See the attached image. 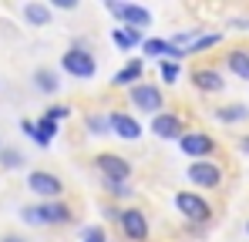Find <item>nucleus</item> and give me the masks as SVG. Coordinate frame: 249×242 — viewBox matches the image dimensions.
Masks as SVG:
<instances>
[{
  "label": "nucleus",
  "mask_w": 249,
  "mask_h": 242,
  "mask_svg": "<svg viewBox=\"0 0 249 242\" xmlns=\"http://www.w3.org/2000/svg\"><path fill=\"white\" fill-rule=\"evenodd\" d=\"M94 168L101 172L105 182H124V185H128V178H131V161L122 158V155H115V152H101V155L94 158Z\"/></svg>",
  "instance_id": "obj_9"
},
{
  "label": "nucleus",
  "mask_w": 249,
  "mask_h": 242,
  "mask_svg": "<svg viewBox=\"0 0 249 242\" xmlns=\"http://www.w3.org/2000/svg\"><path fill=\"white\" fill-rule=\"evenodd\" d=\"M27 189H31L34 195H41L44 202H57L64 195V182H61L54 172H44V168H37V172L27 175Z\"/></svg>",
  "instance_id": "obj_8"
},
{
  "label": "nucleus",
  "mask_w": 249,
  "mask_h": 242,
  "mask_svg": "<svg viewBox=\"0 0 249 242\" xmlns=\"http://www.w3.org/2000/svg\"><path fill=\"white\" fill-rule=\"evenodd\" d=\"M118 225H122V232H124V239H131V242H148V215L142 212V208H124L122 212V219H118Z\"/></svg>",
  "instance_id": "obj_10"
},
{
  "label": "nucleus",
  "mask_w": 249,
  "mask_h": 242,
  "mask_svg": "<svg viewBox=\"0 0 249 242\" xmlns=\"http://www.w3.org/2000/svg\"><path fill=\"white\" fill-rule=\"evenodd\" d=\"M192 87L202 91V94H219L226 87V78L219 68H196L192 71Z\"/></svg>",
  "instance_id": "obj_13"
},
{
  "label": "nucleus",
  "mask_w": 249,
  "mask_h": 242,
  "mask_svg": "<svg viewBox=\"0 0 249 242\" xmlns=\"http://www.w3.org/2000/svg\"><path fill=\"white\" fill-rule=\"evenodd\" d=\"M3 242H27V239H20V236H7Z\"/></svg>",
  "instance_id": "obj_29"
},
{
  "label": "nucleus",
  "mask_w": 249,
  "mask_h": 242,
  "mask_svg": "<svg viewBox=\"0 0 249 242\" xmlns=\"http://www.w3.org/2000/svg\"><path fill=\"white\" fill-rule=\"evenodd\" d=\"M111 40H115L122 51H131V47H135V44H131V37L124 34V27H111Z\"/></svg>",
  "instance_id": "obj_26"
},
{
  "label": "nucleus",
  "mask_w": 249,
  "mask_h": 242,
  "mask_svg": "<svg viewBox=\"0 0 249 242\" xmlns=\"http://www.w3.org/2000/svg\"><path fill=\"white\" fill-rule=\"evenodd\" d=\"M178 148L189 155L192 161H206V158H212L215 155V138L209 135V131H202V128H192V131H185L182 138H178Z\"/></svg>",
  "instance_id": "obj_5"
},
{
  "label": "nucleus",
  "mask_w": 249,
  "mask_h": 242,
  "mask_svg": "<svg viewBox=\"0 0 249 242\" xmlns=\"http://www.w3.org/2000/svg\"><path fill=\"white\" fill-rule=\"evenodd\" d=\"M34 87H37L41 94H57V87H61L57 71H54V68H37V71H34Z\"/></svg>",
  "instance_id": "obj_17"
},
{
  "label": "nucleus",
  "mask_w": 249,
  "mask_h": 242,
  "mask_svg": "<svg viewBox=\"0 0 249 242\" xmlns=\"http://www.w3.org/2000/svg\"><path fill=\"white\" fill-rule=\"evenodd\" d=\"M54 7H61V10H74L78 0H54Z\"/></svg>",
  "instance_id": "obj_27"
},
{
  "label": "nucleus",
  "mask_w": 249,
  "mask_h": 242,
  "mask_svg": "<svg viewBox=\"0 0 249 242\" xmlns=\"http://www.w3.org/2000/svg\"><path fill=\"white\" fill-rule=\"evenodd\" d=\"M51 17H54V14H51V7H47V3L31 0V3L24 7V20H27L31 27H47V24H51Z\"/></svg>",
  "instance_id": "obj_16"
},
{
  "label": "nucleus",
  "mask_w": 249,
  "mask_h": 242,
  "mask_svg": "<svg viewBox=\"0 0 249 242\" xmlns=\"http://www.w3.org/2000/svg\"><path fill=\"white\" fill-rule=\"evenodd\" d=\"M185 178L196 185V189H219L222 185V168H219V161H189V168H185Z\"/></svg>",
  "instance_id": "obj_7"
},
{
  "label": "nucleus",
  "mask_w": 249,
  "mask_h": 242,
  "mask_svg": "<svg viewBox=\"0 0 249 242\" xmlns=\"http://www.w3.org/2000/svg\"><path fill=\"white\" fill-rule=\"evenodd\" d=\"M226 68H229L239 81L249 84V51L246 47H232V51L226 54Z\"/></svg>",
  "instance_id": "obj_15"
},
{
  "label": "nucleus",
  "mask_w": 249,
  "mask_h": 242,
  "mask_svg": "<svg viewBox=\"0 0 249 242\" xmlns=\"http://www.w3.org/2000/svg\"><path fill=\"white\" fill-rule=\"evenodd\" d=\"M212 115L222 124H236V121H249V108L246 104H226V108H215Z\"/></svg>",
  "instance_id": "obj_18"
},
{
  "label": "nucleus",
  "mask_w": 249,
  "mask_h": 242,
  "mask_svg": "<svg viewBox=\"0 0 249 242\" xmlns=\"http://www.w3.org/2000/svg\"><path fill=\"white\" fill-rule=\"evenodd\" d=\"M101 185H105V192L115 195V199H128V195H131V185H124V182H105V178H101Z\"/></svg>",
  "instance_id": "obj_23"
},
{
  "label": "nucleus",
  "mask_w": 249,
  "mask_h": 242,
  "mask_svg": "<svg viewBox=\"0 0 249 242\" xmlns=\"http://www.w3.org/2000/svg\"><path fill=\"white\" fill-rule=\"evenodd\" d=\"M61 71L78 81H91L98 74V61H94V54L88 47H68L61 54Z\"/></svg>",
  "instance_id": "obj_2"
},
{
  "label": "nucleus",
  "mask_w": 249,
  "mask_h": 242,
  "mask_svg": "<svg viewBox=\"0 0 249 242\" xmlns=\"http://www.w3.org/2000/svg\"><path fill=\"white\" fill-rule=\"evenodd\" d=\"M108 128L122 141H138L142 138V121L135 115H128V111H108Z\"/></svg>",
  "instance_id": "obj_11"
},
{
  "label": "nucleus",
  "mask_w": 249,
  "mask_h": 242,
  "mask_svg": "<svg viewBox=\"0 0 249 242\" xmlns=\"http://www.w3.org/2000/svg\"><path fill=\"white\" fill-rule=\"evenodd\" d=\"M175 208L178 215H185L192 225H206L212 219V205H209L199 192H175Z\"/></svg>",
  "instance_id": "obj_6"
},
{
  "label": "nucleus",
  "mask_w": 249,
  "mask_h": 242,
  "mask_svg": "<svg viewBox=\"0 0 249 242\" xmlns=\"http://www.w3.org/2000/svg\"><path fill=\"white\" fill-rule=\"evenodd\" d=\"M81 242H108V236H105L101 225H84L81 229Z\"/></svg>",
  "instance_id": "obj_24"
},
{
  "label": "nucleus",
  "mask_w": 249,
  "mask_h": 242,
  "mask_svg": "<svg viewBox=\"0 0 249 242\" xmlns=\"http://www.w3.org/2000/svg\"><path fill=\"white\" fill-rule=\"evenodd\" d=\"M239 148H243V152L249 155V135H243V138H239Z\"/></svg>",
  "instance_id": "obj_28"
},
{
  "label": "nucleus",
  "mask_w": 249,
  "mask_h": 242,
  "mask_svg": "<svg viewBox=\"0 0 249 242\" xmlns=\"http://www.w3.org/2000/svg\"><path fill=\"white\" fill-rule=\"evenodd\" d=\"M246 236H249V222H246Z\"/></svg>",
  "instance_id": "obj_30"
},
{
  "label": "nucleus",
  "mask_w": 249,
  "mask_h": 242,
  "mask_svg": "<svg viewBox=\"0 0 249 242\" xmlns=\"http://www.w3.org/2000/svg\"><path fill=\"white\" fill-rule=\"evenodd\" d=\"M219 44H222V34H219V31H206L202 37L192 44V51H189V54H199V51H209V47H219Z\"/></svg>",
  "instance_id": "obj_20"
},
{
  "label": "nucleus",
  "mask_w": 249,
  "mask_h": 242,
  "mask_svg": "<svg viewBox=\"0 0 249 242\" xmlns=\"http://www.w3.org/2000/svg\"><path fill=\"white\" fill-rule=\"evenodd\" d=\"M105 10L122 20V27H152V10L142 7V3H124V0H105Z\"/></svg>",
  "instance_id": "obj_4"
},
{
  "label": "nucleus",
  "mask_w": 249,
  "mask_h": 242,
  "mask_svg": "<svg viewBox=\"0 0 249 242\" xmlns=\"http://www.w3.org/2000/svg\"><path fill=\"white\" fill-rule=\"evenodd\" d=\"M142 78H145V61H142V57H131L122 71L111 78V84H115V87H128V91H131L135 84H142Z\"/></svg>",
  "instance_id": "obj_14"
},
{
  "label": "nucleus",
  "mask_w": 249,
  "mask_h": 242,
  "mask_svg": "<svg viewBox=\"0 0 249 242\" xmlns=\"http://www.w3.org/2000/svg\"><path fill=\"white\" fill-rule=\"evenodd\" d=\"M159 74H162V81H165V84H175L182 71H178V64H175V61H162V64H159Z\"/></svg>",
  "instance_id": "obj_22"
},
{
  "label": "nucleus",
  "mask_w": 249,
  "mask_h": 242,
  "mask_svg": "<svg viewBox=\"0 0 249 242\" xmlns=\"http://www.w3.org/2000/svg\"><path fill=\"white\" fill-rule=\"evenodd\" d=\"M20 219L27 225H71L74 222V212L68 202H41V205H24L20 208Z\"/></svg>",
  "instance_id": "obj_1"
},
{
  "label": "nucleus",
  "mask_w": 249,
  "mask_h": 242,
  "mask_svg": "<svg viewBox=\"0 0 249 242\" xmlns=\"http://www.w3.org/2000/svg\"><path fill=\"white\" fill-rule=\"evenodd\" d=\"M68 115H71V108H68V104H51V108L44 111V118L57 121V124H61V121H64V118H68Z\"/></svg>",
  "instance_id": "obj_25"
},
{
  "label": "nucleus",
  "mask_w": 249,
  "mask_h": 242,
  "mask_svg": "<svg viewBox=\"0 0 249 242\" xmlns=\"http://www.w3.org/2000/svg\"><path fill=\"white\" fill-rule=\"evenodd\" d=\"M0 165L3 168H20L24 165V155L17 148H0Z\"/></svg>",
  "instance_id": "obj_21"
},
{
  "label": "nucleus",
  "mask_w": 249,
  "mask_h": 242,
  "mask_svg": "<svg viewBox=\"0 0 249 242\" xmlns=\"http://www.w3.org/2000/svg\"><path fill=\"white\" fill-rule=\"evenodd\" d=\"M84 128H88L91 135H98V138H101V135H111L108 115H88V118H84Z\"/></svg>",
  "instance_id": "obj_19"
},
{
  "label": "nucleus",
  "mask_w": 249,
  "mask_h": 242,
  "mask_svg": "<svg viewBox=\"0 0 249 242\" xmlns=\"http://www.w3.org/2000/svg\"><path fill=\"white\" fill-rule=\"evenodd\" d=\"M128 101H131L142 115H152V118L165 111V94H162V87H159V84H148V81L135 84V87L128 91Z\"/></svg>",
  "instance_id": "obj_3"
},
{
  "label": "nucleus",
  "mask_w": 249,
  "mask_h": 242,
  "mask_svg": "<svg viewBox=\"0 0 249 242\" xmlns=\"http://www.w3.org/2000/svg\"><path fill=\"white\" fill-rule=\"evenodd\" d=\"M152 135H155V138H162V141H178V138L185 135V124H182L178 115L162 111V115H155V118H152Z\"/></svg>",
  "instance_id": "obj_12"
}]
</instances>
